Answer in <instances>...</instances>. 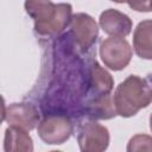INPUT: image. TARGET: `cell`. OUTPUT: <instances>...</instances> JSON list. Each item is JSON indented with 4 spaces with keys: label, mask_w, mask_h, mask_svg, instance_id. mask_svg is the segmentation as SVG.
Masks as SVG:
<instances>
[{
    "label": "cell",
    "mask_w": 152,
    "mask_h": 152,
    "mask_svg": "<svg viewBox=\"0 0 152 152\" xmlns=\"http://www.w3.org/2000/svg\"><path fill=\"white\" fill-rule=\"evenodd\" d=\"M151 10H152V0H151Z\"/></svg>",
    "instance_id": "cell-17"
},
{
    "label": "cell",
    "mask_w": 152,
    "mask_h": 152,
    "mask_svg": "<svg viewBox=\"0 0 152 152\" xmlns=\"http://www.w3.org/2000/svg\"><path fill=\"white\" fill-rule=\"evenodd\" d=\"M128 6L137 12H150L151 0H127Z\"/></svg>",
    "instance_id": "cell-14"
},
{
    "label": "cell",
    "mask_w": 152,
    "mask_h": 152,
    "mask_svg": "<svg viewBox=\"0 0 152 152\" xmlns=\"http://www.w3.org/2000/svg\"><path fill=\"white\" fill-rule=\"evenodd\" d=\"M4 150L6 152H32V138L30 137L27 131L19 127L10 126L5 131Z\"/></svg>",
    "instance_id": "cell-12"
},
{
    "label": "cell",
    "mask_w": 152,
    "mask_h": 152,
    "mask_svg": "<svg viewBox=\"0 0 152 152\" xmlns=\"http://www.w3.org/2000/svg\"><path fill=\"white\" fill-rule=\"evenodd\" d=\"M26 13L34 21V32L42 37H55L69 26L72 6L66 2L53 4L51 0H25Z\"/></svg>",
    "instance_id": "cell-1"
},
{
    "label": "cell",
    "mask_w": 152,
    "mask_h": 152,
    "mask_svg": "<svg viewBox=\"0 0 152 152\" xmlns=\"http://www.w3.org/2000/svg\"><path fill=\"white\" fill-rule=\"evenodd\" d=\"M80 150L83 152H102L109 145V131L106 126L88 121L83 124L77 134Z\"/></svg>",
    "instance_id": "cell-6"
},
{
    "label": "cell",
    "mask_w": 152,
    "mask_h": 152,
    "mask_svg": "<svg viewBox=\"0 0 152 152\" xmlns=\"http://www.w3.org/2000/svg\"><path fill=\"white\" fill-rule=\"evenodd\" d=\"M88 71V88L91 97L110 94L114 87V80L112 75L96 61L90 63Z\"/></svg>",
    "instance_id": "cell-9"
},
{
    "label": "cell",
    "mask_w": 152,
    "mask_h": 152,
    "mask_svg": "<svg viewBox=\"0 0 152 152\" xmlns=\"http://www.w3.org/2000/svg\"><path fill=\"white\" fill-rule=\"evenodd\" d=\"M69 36L74 44L81 50L87 51L96 43L99 36V26L93 17L87 13L72 14L69 24Z\"/></svg>",
    "instance_id": "cell-5"
},
{
    "label": "cell",
    "mask_w": 152,
    "mask_h": 152,
    "mask_svg": "<svg viewBox=\"0 0 152 152\" xmlns=\"http://www.w3.org/2000/svg\"><path fill=\"white\" fill-rule=\"evenodd\" d=\"M150 129H151V132H152V113H151V115H150Z\"/></svg>",
    "instance_id": "cell-16"
},
{
    "label": "cell",
    "mask_w": 152,
    "mask_h": 152,
    "mask_svg": "<svg viewBox=\"0 0 152 152\" xmlns=\"http://www.w3.org/2000/svg\"><path fill=\"white\" fill-rule=\"evenodd\" d=\"M113 2H116V4H124V2H127V0H110Z\"/></svg>",
    "instance_id": "cell-15"
},
{
    "label": "cell",
    "mask_w": 152,
    "mask_h": 152,
    "mask_svg": "<svg viewBox=\"0 0 152 152\" xmlns=\"http://www.w3.org/2000/svg\"><path fill=\"white\" fill-rule=\"evenodd\" d=\"M126 150L128 152H138V151L152 152V137L147 134H135L129 139Z\"/></svg>",
    "instance_id": "cell-13"
},
{
    "label": "cell",
    "mask_w": 152,
    "mask_h": 152,
    "mask_svg": "<svg viewBox=\"0 0 152 152\" xmlns=\"http://www.w3.org/2000/svg\"><path fill=\"white\" fill-rule=\"evenodd\" d=\"M99 24L104 33L112 37H122V38L128 36L133 27L131 18L127 14L114 8L104 10L100 14Z\"/></svg>",
    "instance_id": "cell-8"
},
{
    "label": "cell",
    "mask_w": 152,
    "mask_h": 152,
    "mask_svg": "<svg viewBox=\"0 0 152 152\" xmlns=\"http://www.w3.org/2000/svg\"><path fill=\"white\" fill-rule=\"evenodd\" d=\"M2 120L7 122L8 126L19 127L28 132L34 129L39 125L40 116L38 109L33 104L20 102V103H11L6 106L4 110Z\"/></svg>",
    "instance_id": "cell-7"
},
{
    "label": "cell",
    "mask_w": 152,
    "mask_h": 152,
    "mask_svg": "<svg viewBox=\"0 0 152 152\" xmlns=\"http://www.w3.org/2000/svg\"><path fill=\"white\" fill-rule=\"evenodd\" d=\"M133 48L138 57L152 59V19L140 21L133 33Z\"/></svg>",
    "instance_id": "cell-10"
},
{
    "label": "cell",
    "mask_w": 152,
    "mask_h": 152,
    "mask_svg": "<svg viewBox=\"0 0 152 152\" xmlns=\"http://www.w3.org/2000/svg\"><path fill=\"white\" fill-rule=\"evenodd\" d=\"M113 99L118 115L131 118L140 109L150 106L152 102V87L147 80L129 75L116 87Z\"/></svg>",
    "instance_id": "cell-2"
},
{
    "label": "cell",
    "mask_w": 152,
    "mask_h": 152,
    "mask_svg": "<svg viewBox=\"0 0 152 152\" xmlns=\"http://www.w3.org/2000/svg\"><path fill=\"white\" fill-rule=\"evenodd\" d=\"M39 138L48 145H62L71 137L74 126L65 114H46L38 127Z\"/></svg>",
    "instance_id": "cell-3"
},
{
    "label": "cell",
    "mask_w": 152,
    "mask_h": 152,
    "mask_svg": "<svg viewBox=\"0 0 152 152\" xmlns=\"http://www.w3.org/2000/svg\"><path fill=\"white\" fill-rule=\"evenodd\" d=\"M86 114L93 120H109L118 115L110 94L91 97L86 104Z\"/></svg>",
    "instance_id": "cell-11"
},
{
    "label": "cell",
    "mask_w": 152,
    "mask_h": 152,
    "mask_svg": "<svg viewBox=\"0 0 152 152\" xmlns=\"http://www.w3.org/2000/svg\"><path fill=\"white\" fill-rule=\"evenodd\" d=\"M133 50L129 43L122 37H109L100 44V57L110 70L120 71L125 69L132 59Z\"/></svg>",
    "instance_id": "cell-4"
}]
</instances>
